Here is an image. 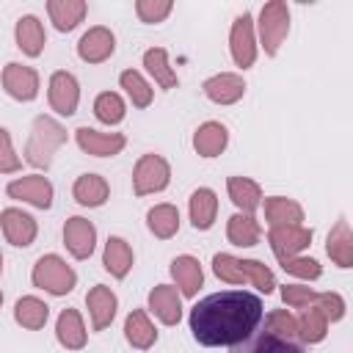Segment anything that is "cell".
<instances>
[{
	"label": "cell",
	"instance_id": "obj_1",
	"mask_svg": "<svg viewBox=\"0 0 353 353\" xmlns=\"http://www.w3.org/2000/svg\"><path fill=\"white\" fill-rule=\"evenodd\" d=\"M262 320V301L243 290L207 295L190 309V331L199 345L232 347L245 342Z\"/></svg>",
	"mask_w": 353,
	"mask_h": 353
},
{
	"label": "cell",
	"instance_id": "obj_2",
	"mask_svg": "<svg viewBox=\"0 0 353 353\" xmlns=\"http://www.w3.org/2000/svg\"><path fill=\"white\" fill-rule=\"evenodd\" d=\"M212 270L221 281H229V284H240V281H251L256 290H262L265 295L273 292L276 287V279H273V270L256 259H237L232 254H215L212 256Z\"/></svg>",
	"mask_w": 353,
	"mask_h": 353
},
{
	"label": "cell",
	"instance_id": "obj_3",
	"mask_svg": "<svg viewBox=\"0 0 353 353\" xmlns=\"http://www.w3.org/2000/svg\"><path fill=\"white\" fill-rule=\"evenodd\" d=\"M66 143V130L50 119V116H36L30 138H28V149H25V160L36 168H47L52 163V154Z\"/></svg>",
	"mask_w": 353,
	"mask_h": 353
},
{
	"label": "cell",
	"instance_id": "obj_4",
	"mask_svg": "<svg viewBox=\"0 0 353 353\" xmlns=\"http://www.w3.org/2000/svg\"><path fill=\"white\" fill-rule=\"evenodd\" d=\"M74 281H77L74 270L61 256H55V254H47V256H41L33 265V284L41 287V290H47V292H52V295L72 292L74 290Z\"/></svg>",
	"mask_w": 353,
	"mask_h": 353
},
{
	"label": "cell",
	"instance_id": "obj_5",
	"mask_svg": "<svg viewBox=\"0 0 353 353\" xmlns=\"http://www.w3.org/2000/svg\"><path fill=\"white\" fill-rule=\"evenodd\" d=\"M290 30V8L281 0H270L262 6L259 14V36H262V47L268 55H276L281 41L287 39Z\"/></svg>",
	"mask_w": 353,
	"mask_h": 353
},
{
	"label": "cell",
	"instance_id": "obj_6",
	"mask_svg": "<svg viewBox=\"0 0 353 353\" xmlns=\"http://www.w3.org/2000/svg\"><path fill=\"white\" fill-rule=\"evenodd\" d=\"M168 176H171V168L160 154H143L135 165L132 188H135L138 196H146V193L163 190L168 185Z\"/></svg>",
	"mask_w": 353,
	"mask_h": 353
},
{
	"label": "cell",
	"instance_id": "obj_7",
	"mask_svg": "<svg viewBox=\"0 0 353 353\" xmlns=\"http://www.w3.org/2000/svg\"><path fill=\"white\" fill-rule=\"evenodd\" d=\"M270 248L273 254L281 259L295 256L298 251H303L312 243V229L301 226V223H287V226H270Z\"/></svg>",
	"mask_w": 353,
	"mask_h": 353
},
{
	"label": "cell",
	"instance_id": "obj_8",
	"mask_svg": "<svg viewBox=\"0 0 353 353\" xmlns=\"http://www.w3.org/2000/svg\"><path fill=\"white\" fill-rule=\"evenodd\" d=\"M229 47H232V58L240 69H248L256 58V41H254V22L251 14H240L232 25V36H229Z\"/></svg>",
	"mask_w": 353,
	"mask_h": 353
},
{
	"label": "cell",
	"instance_id": "obj_9",
	"mask_svg": "<svg viewBox=\"0 0 353 353\" xmlns=\"http://www.w3.org/2000/svg\"><path fill=\"white\" fill-rule=\"evenodd\" d=\"M8 196L11 199H22V201H30L33 207L39 210H50L52 207V185L47 176H22V179H14L8 182Z\"/></svg>",
	"mask_w": 353,
	"mask_h": 353
},
{
	"label": "cell",
	"instance_id": "obj_10",
	"mask_svg": "<svg viewBox=\"0 0 353 353\" xmlns=\"http://www.w3.org/2000/svg\"><path fill=\"white\" fill-rule=\"evenodd\" d=\"M3 85H6V91H8L14 99L30 102V99H36V94H39V74H36V69H30V66L8 63V66L3 69Z\"/></svg>",
	"mask_w": 353,
	"mask_h": 353
},
{
	"label": "cell",
	"instance_id": "obj_11",
	"mask_svg": "<svg viewBox=\"0 0 353 353\" xmlns=\"http://www.w3.org/2000/svg\"><path fill=\"white\" fill-rule=\"evenodd\" d=\"M63 243H66V248L72 251L74 259L91 256L94 243H97V229H94V223L85 221V218H80V215L69 218L66 226H63Z\"/></svg>",
	"mask_w": 353,
	"mask_h": 353
},
{
	"label": "cell",
	"instance_id": "obj_12",
	"mask_svg": "<svg viewBox=\"0 0 353 353\" xmlns=\"http://www.w3.org/2000/svg\"><path fill=\"white\" fill-rule=\"evenodd\" d=\"M77 99H80L77 80L69 72H55L50 77V105H52V110L61 113V116H72L77 110Z\"/></svg>",
	"mask_w": 353,
	"mask_h": 353
},
{
	"label": "cell",
	"instance_id": "obj_13",
	"mask_svg": "<svg viewBox=\"0 0 353 353\" xmlns=\"http://www.w3.org/2000/svg\"><path fill=\"white\" fill-rule=\"evenodd\" d=\"M113 50H116V39H113V33H110L108 28H102V25L91 28L88 33H83V39H80V44H77V55H80L83 61H88V63H102L105 58L113 55Z\"/></svg>",
	"mask_w": 353,
	"mask_h": 353
},
{
	"label": "cell",
	"instance_id": "obj_14",
	"mask_svg": "<svg viewBox=\"0 0 353 353\" xmlns=\"http://www.w3.org/2000/svg\"><path fill=\"white\" fill-rule=\"evenodd\" d=\"M77 143L83 152L94 154V157H113L124 149V135L119 132H97L91 127H80L77 130Z\"/></svg>",
	"mask_w": 353,
	"mask_h": 353
},
{
	"label": "cell",
	"instance_id": "obj_15",
	"mask_svg": "<svg viewBox=\"0 0 353 353\" xmlns=\"http://www.w3.org/2000/svg\"><path fill=\"white\" fill-rule=\"evenodd\" d=\"M0 223H3V232H6L8 243H14V245H22L25 248L36 237V221L28 212H22V210H14V207L3 210Z\"/></svg>",
	"mask_w": 353,
	"mask_h": 353
},
{
	"label": "cell",
	"instance_id": "obj_16",
	"mask_svg": "<svg viewBox=\"0 0 353 353\" xmlns=\"http://www.w3.org/2000/svg\"><path fill=\"white\" fill-rule=\"evenodd\" d=\"M243 91H245L243 77H240V74H232V72L215 74V77H210V80L204 83V94H207L212 102H218V105H232V102H237V99L243 97Z\"/></svg>",
	"mask_w": 353,
	"mask_h": 353
},
{
	"label": "cell",
	"instance_id": "obj_17",
	"mask_svg": "<svg viewBox=\"0 0 353 353\" xmlns=\"http://www.w3.org/2000/svg\"><path fill=\"white\" fill-rule=\"evenodd\" d=\"M149 309H152L165 325L179 323V317H182V306H179L176 287H168V284L154 287V290L149 292Z\"/></svg>",
	"mask_w": 353,
	"mask_h": 353
},
{
	"label": "cell",
	"instance_id": "obj_18",
	"mask_svg": "<svg viewBox=\"0 0 353 353\" xmlns=\"http://www.w3.org/2000/svg\"><path fill=\"white\" fill-rule=\"evenodd\" d=\"M85 303H88V312H91L94 331L108 328V325H110V320H113V314H116V295H113L108 287L97 284V287L88 292Z\"/></svg>",
	"mask_w": 353,
	"mask_h": 353
},
{
	"label": "cell",
	"instance_id": "obj_19",
	"mask_svg": "<svg viewBox=\"0 0 353 353\" xmlns=\"http://www.w3.org/2000/svg\"><path fill=\"white\" fill-rule=\"evenodd\" d=\"M171 276H174L179 292L188 295V298H193V295L199 292L201 279H204L199 259H193V256H188V254H185V256H176V259L171 262Z\"/></svg>",
	"mask_w": 353,
	"mask_h": 353
},
{
	"label": "cell",
	"instance_id": "obj_20",
	"mask_svg": "<svg viewBox=\"0 0 353 353\" xmlns=\"http://www.w3.org/2000/svg\"><path fill=\"white\" fill-rule=\"evenodd\" d=\"M226 141H229V132H226V127L218 124V121L201 124V127L196 130V135H193V146H196V152H199L201 157H215V154H221V152L226 149Z\"/></svg>",
	"mask_w": 353,
	"mask_h": 353
},
{
	"label": "cell",
	"instance_id": "obj_21",
	"mask_svg": "<svg viewBox=\"0 0 353 353\" xmlns=\"http://www.w3.org/2000/svg\"><path fill=\"white\" fill-rule=\"evenodd\" d=\"M325 251H328V256H331L339 268H350V265H353V234H350V226H347L345 218H339L336 226L331 229Z\"/></svg>",
	"mask_w": 353,
	"mask_h": 353
},
{
	"label": "cell",
	"instance_id": "obj_22",
	"mask_svg": "<svg viewBox=\"0 0 353 353\" xmlns=\"http://www.w3.org/2000/svg\"><path fill=\"white\" fill-rule=\"evenodd\" d=\"M124 336H127V342H130L132 347H141V350H146V347H152V345H154L157 331H154V325L149 323V317H146V312H143V309H132V312L127 314Z\"/></svg>",
	"mask_w": 353,
	"mask_h": 353
},
{
	"label": "cell",
	"instance_id": "obj_23",
	"mask_svg": "<svg viewBox=\"0 0 353 353\" xmlns=\"http://www.w3.org/2000/svg\"><path fill=\"white\" fill-rule=\"evenodd\" d=\"M17 47L30 58H36L44 50V28L33 14H28L17 22Z\"/></svg>",
	"mask_w": 353,
	"mask_h": 353
},
{
	"label": "cell",
	"instance_id": "obj_24",
	"mask_svg": "<svg viewBox=\"0 0 353 353\" xmlns=\"http://www.w3.org/2000/svg\"><path fill=\"white\" fill-rule=\"evenodd\" d=\"M72 193H74L77 204H83V207H99L108 199V182L99 174H83V176H77Z\"/></svg>",
	"mask_w": 353,
	"mask_h": 353
},
{
	"label": "cell",
	"instance_id": "obj_25",
	"mask_svg": "<svg viewBox=\"0 0 353 353\" xmlns=\"http://www.w3.org/2000/svg\"><path fill=\"white\" fill-rule=\"evenodd\" d=\"M265 218L270 221V226L301 223V221H303V210H301V204L292 201V199L270 196V199H265Z\"/></svg>",
	"mask_w": 353,
	"mask_h": 353
},
{
	"label": "cell",
	"instance_id": "obj_26",
	"mask_svg": "<svg viewBox=\"0 0 353 353\" xmlns=\"http://www.w3.org/2000/svg\"><path fill=\"white\" fill-rule=\"evenodd\" d=\"M132 268V248L121 237H108L105 243V270L116 279H124Z\"/></svg>",
	"mask_w": 353,
	"mask_h": 353
},
{
	"label": "cell",
	"instance_id": "obj_27",
	"mask_svg": "<svg viewBox=\"0 0 353 353\" xmlns=\"http://www.w3.org/2000/svg\"><path fill=\"white\" fill-rule=\"evenodd\" d=\"M55 334H58V342L69 350H77L85 345V328H83V320L74 309H63L58 314V325H55Z\"/></svg>",
	"mask_w": 353,
	"mask_h": 353
},
{
	"label": "cell",
	"instance_id": "obj_28",
	"mask_svg": "<svg viewBox=\"0 0 353 353\" xmlns=\"http://www.w3.org/2000/svg\"><path fill=\"white\" fill-rule=\"evenodd\" d=\"M226 188H229V199H232L245 215H251V212L259 207L262 193H259V185H256L254 179H248V176H229Z\"/></svg>",
	"mask_w": 353,
	"mask_h": 353
},
{
	"label": "cell",
	"instance_id": "obj_29",
	"mask_svg": "<svg viewBox=\"0 0 353 353\" xmlns=\"http://www.w3.org/2000/svg\"><path fill=\"white\" fill-rule=\"evenodd\" d=\"M218 212V199L210 188H199L190 196V221L196 229H210Z\"/></svg>",
	"mask_w": 353,
	"mask_h": 353
},
{
	"label": "cell",
	"instance_id": "obj_30",
	"mask_svg": "<svg viewBox=\"0 0 353 353\" xmlns=\"http://www.w3.org/2000/svg\"><path fill=\"white\" fill-rule=\"evenodd\" d=\"M47 11H50V19L55 22L58 30H72L77 22H83L85 3L83 0H50Z\"/></svg>",
	"mask_w": 353,
	"mask_h": 353
},
{
	"label": "cell",
	"instance_id": "obj_31",
	"mask_svg": "<svg viewBox=\"0 0 353 353\" xmlns=\"http://www.w3.org/2000/svg\"><path fill=\"white\" fill-rule=\"evenodd\" d=\"M47 314H50V306H47L44 301L33 298V295L19 298L17 306H14V317H17V323L25 325V328H30V331H39V328L47 323Z\"/></svg>",
	"mask_w": 353,
	"mask_h": 353
},
{
	"label": "cell",
	"instance_id": "obj_32",
	"mask_svg": "<svg viewBox=\"0 0 353 353\" xmlns=\"http://www.w3.org/2000/svg\"><path fill=\"white\" fill-rule=\"evenodd\" d=\"M143 66L149 69V74L160 83V88H176V74H174V69L168 66V55H165V50L163 47H154V50H146V55H143Z\"/></svg>",
	"mask_w": 353,
	"mask_h": 353
},
{
	"label": "cell",
	"instance_id": "obj_33",
	"mask_svg": "<svg viewBox=\"0 0 353 353\" xmlns=\"http://www.w3.org/2000/svg\"><path fill=\"white\" fill-rule=\"evenodd\" d=\"M226 237L229 243L234 245H254L259 240V223L245 215V212H237L229 218V226H226Z\"/></svg>",
	"mask_w": 353,
	"mask_h": 353
},
{
	"label": "cell",
	"instance_id": "obj_34",
	"mask_svg": "<svg viewBox=\"0 0 353 353\" xmlns=\"http://www.w3.org/2000/svg\"><path fill=\"white\" fill-rule=\"evenodd\" d=\"M146 221H149V229L157 237H163V240L171 237L179 229V212H176L174 204H157V207H152L149 215H146Z\"/></svg>",
	"mask_w": 353,
	"mask_h": 353
},
{
	"label": "cell",
	"instance_id": "obj_35",
	"mask_svg": "<svg viewBox=\"0 0 353 353\" xmlns=\"http://www.w3.org/2000/svg\"><path fill=\"white\" fill-rule=\"evenodd\" d=\"M325 331H328V317L323 314L320 306H312L303 312L301 323H298V334L303 342H320L325 339Z\"/></svg>",
	"mask_w": 353,
	"mask_h": 353
},
{
	"label": "cell",
	"instance_id": "obj_36",
	"mask_svg": "<svg viewBox=\"0 0 353 353\" xmlns=\"http://www.w3.org/2000/svg\"><path fill=\"white\" fill-rule=\"evenodd\" d=\"M94 113H97V119L102 121V124H119L121 119H124V99L119 97V94H113V91H105V94H99L97 97V102H94Z\"/></svg>",
	"mask_w": 353,
	"mask_h": 353
},
{
	"label": "cell",
	"instance_id": "obj_37",
	"mask_svg": "<svg viewBox=\"0 0 353 353\" xmlns=\"http://www.w3.org/2000/svg\"><path fill=\"white\" fill-rule=\"evenodd\" d=\"M119 80H121V88L130 94V99H132L135 108H146V105L152 102V88H149V83H146L138 72L127 69V72H121Z\"/></svg>",
	"mask_w": 353,
	"mask_h": 353
},
{
	"label": "cell",
	"instance_id": "obj_38",
	"mask_svg": "<svg viewBox=\"0 0 353 353\" xmlns=\"http://www.w3.org/2000/svg\"><path fill=\"white\" fill-rule=\"evenodd\" d=\"M265 334H276V336L292 339V336H298V323H295V317H292L290 312L276 309V312H270V317H268Z\"/></svg>",
	"mask_w": 353,
	"mask_h": 353
},
{
	"label": "cell",
	"instance_id": "obj_39",
	"mask_svg": "<svg viewBox=\"0 0 353 353\" xmlns=\"http://www.w3.org/2000/svg\"><path fill=\"white\" fill-rule=\"evenodd\" d=\"M317 295H320V292H314L312 287H303V284H287V287H281L284 303H287V306H295V309H309V306H314Z\"/></svg>",
	"mask_w": 353,
	"mask_h": 353
},
{
	"label": "cell",
	"instance_id": "obj_40",
	"mask_svg": "<svg viewBox=\"0 0 353 353\" xmlns=\"http://www.w3.org/2000/svg\"><path fill=\"white\" fill-rule=\"evenodd\" d=\"M251 353H301V347L292 339H284L276 334H262Z\"/></svg>",
	"mask_w": 353,
	"mask_h": 353
},
{
	"label": "cell",
	"instance_id": "obj_41",
	"mask_svg": "<svg viewBox=\"0 0 353 353\" xmlns=\"http://www.w3.org/2000/svg\"><path fill=\"white\" fill-rule=\"evenodd\" d=\"M135 11L143 22H163L171 14V0H138Z\"/></svg>",
	"mask_w": 353,
	"mask_h": 353
},
{
	"label": "cell",
	"instance_id": "obj_42",
	"mask_svg": "<svg viewBox=\"0 0 353 353\" xmlns=\"http://www.w3.org/2000/svg\"><path fill=\"white\" fill-rule=\"evenodd\" d=\"M281 268L301 279H320V273H323L317 259H303V256H287V259H281Z\"/></svg>",
	"mask_w": 353,
	"mask_h": 353
},
{
	"label": "cell",
	"instance_id": "obj_43",
	"mask_svg": "<svg viewBox=\"0 0 353 353\" xmlns=\"http://www.w3.org/2000/svg\"><path fill=\"white\" fill-rule=\"evenodd\" d=\"M19 157L14 154V146H11V135L8 130L0 127V174H11V171H19Z\"/></svg>",
	"mask_w": 353,
	"mask_h": 353
},
{
	"label": "cell",
	"instance_id": "obj_44",
	"mask_svg": "<svg viewBox=\"0 0 353 353\" xmlns=\"http://www.w3.org/2000/svg\"><path fill=\"white\" fill-rule=\"evenodd\" d=\"M314 306H320L323 314H325L331 323H336V320L345 317V301H342L336 292H323V295H317Z\"/></svg>",
	"mask_w": 353,
	"mask_h": 353
},
{
	"label": "cell",
	"instance_id": "obj_45",
	"mask_svg": "<svg viewBox=\"0 0 353 353\" xmlns=\"http://www.w3.org/2000/svg\"><path fill=\"white\" fill-rule=\"evenodd\" d=\"M0 273H3V254H0Z\"/></svg>",
	"mask_w": 353,
	"mask_h": 353
},
{
	"label": "cell",
	"instance_id": "obj_46",
	"mask_svg": "<svg viewBox=\"0 0 353 353\" xmlns=\"http://www.w3.org/2000/svg\"><path fill=\"white\" fill-rule=\"evenodd\" d=\"M0 303H3V292H0Z\"/></svg>",
	"mask_w": 353,
	"mask_h": 353
}]
</instances>
